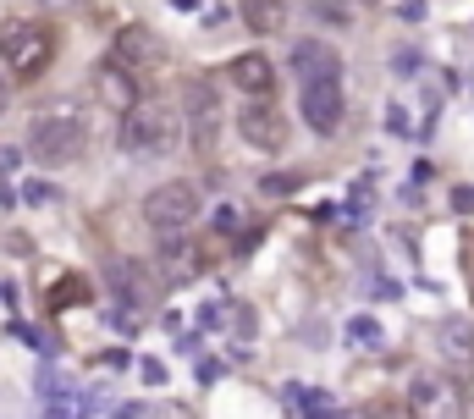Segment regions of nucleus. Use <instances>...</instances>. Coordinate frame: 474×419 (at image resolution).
I'll return each mask as SVG.
<instances>
[{
	"mask_svg": "<svg viewBox=\"0 0 474 419\" xmlns=\"http://www.w3.org/2000/svg\"><path fill=\"white\" fill-rule=\"evenodd\" d=\"M177 347H182V354H198V347H205V336H198V331H182V342H177Z\"/></svg>",
	"mask_w": 474,
	"mask_h": 419,
	"instance_id": "nucleus-28",
	"label": "nucleus"
},
{
	"mask_svg": "<svg viewBox=\"0 0 474 419\" xmlns=\"http://www.w3.org/2000/svg\"><path fill=\"white\" fill-rule=\"evenodd\" d=\"M139 375H144L150 386H166V365H160V359H144V365H139Z\"/></svg>",
	"mask_w": 474,
	"mask_h": 419,
	"instance_id": "nucleus-27",
	"label": "nucleus"
},
{
	"mask_svg": "<svg viewBox=\"0 0 474 419\" xmlns=\"http://www.w3.org/2000/svg\"><path fill=\"white\" fill-rule=\"evenodd\" d=\"M28 150L39 166H73L89 150V122L78 111H44L28 127Z\"/></svg>",
	"mask_w": 474,
	"mask_h": 419,
	"instance_id": "nucleus-2",
	"label": "nucleus"
},
{
	"mask_svg": "<svg viewBox=\"0 0 474 419\" xmlns=\"http://www.w3.org/2000/svg\"><path fill=\"white\" fill-rule=\"evenodd\" d=\"M436 336H441L436 347H441V359H447L452 381H458V375L469 381V375H474V326H469V320H447Z\"/></svg>",
	"mask_w": 474,
	"mask_h": 419,
	"instance_id": "nucleus-14",
	"label": "nucleus"
},
{
	"mask_svg": "<svg viewBox=\"0 0 474 419\" xmlns=\"http://www.w3.org/2000/svg\"><path fill=\"white\" fill-rule=\"evenodd\" d=\"M282 397H287V403H293L304 419H320V414L331 408V397H325V392H314L309 381H287V386H282Z\"/></svg>",
	"mask_w": 474,
	"mask_h": 419,
	"instance_id": "nucleus-17",
	"label": "nucleus"
},
{
	"mask_svg": "<svg viewBox=\"0 0 474 419\" xmlns=\"http://www.w3.org/2000/svg\"><path fill=\"white\" fill-rule=\"evenodd\" d=\"M198 210H205V199H198L193 182H160V188H150V199H144V221H150L155 232H182V227H193Z\"/></svg>",
	"mask_w": 474,
	"mask_h": 419,
	"instance_id": "nucleus-4",
	"label": "nucleus"
},
{
	"mask_svg": "<svg viewBox=\"0 0 474 419\" xmlns=\"http://www.w3.org/2000/svg\"><path fill=\"white\" fill-rule=\"evenodd\" d=\"M386 127L392 132H414V122H409V111H402V105H386Z\"/></svg>",
	"mask_w": 474,
	"mask_h": 419,
	"instance_id": "nucleus-24",
	"label": "nucleus"
},
{
	"mask_svg": "<svg viewBox=\"0 0 474 419\" xmlns=\"http://www.w3.org/2000/svg\"><path fill=\"white\" fill-rule=\"evenodd\" d=\"M0 105H6V78H0Z\"/></svg>",
	"mask_w": 474,
	"mask_h": 419,
	"instance_id": "nucleus-31",
	"label": "nucleus"
},
{
	"mask_svg": "<svg viewBox=\"0 0 474 419\" xmlns=\"http://www.w3.org/2000/svg\"><path fill=\"white\" fill-rule=\"evenodd\" d=\"M293 188H298V171H287V177H282V171L265 177V193H293Z\"/></svg>",
	"mask_w": 474,
	"mask_h": 419,
	"instance_id": "nucleus-25",
	"label": "nucleus"
},
{
	"mask_svg": "<svg viewBox=\"0 0 474 419\" xmlns=\"http://www.w3.org/2000/svg\"><path fill=\"white\" fill-rule=\"evenodd\" d=\"M155 270L166 276L171 287H188L198 270H205V259H198V243H188L182 232H160V248H155Z\"/></svg>",
	"mask_w": 474,
	"mask_h": 419,
	"instance_id": "nucleus-9",
	"label": "nucleus"
},
{
	"mask_svg": "<svg viewBox=\"0 0 474 419\" xmlns=\"http://www.w3.org/2000/svg\"><path fill=\"white\" fill-rule=\"evenodd\" d=\"M237 17H243L248 34H282L287 6H282V0H237Z\"/></svg>",
	"mask_w": 474,
	"mask_h": 419,
	"instance_id": "nucleus-16",
	"label": "nucleus"
},
{
	"mask_svg": "<svg viewBox=\"0 0 474 419\" xmlns=\"http://www.w3.org/2000/svg\"><path fill=\"white\" fill-rule=\"evenodd\" d=\"M116 419H188L182 403H121Z\"/></svg>",
	"mask_w": 474,
	"mask_h": 419,
	"instance_id": "nucleus-20",
	"label": "nucleus"
},
{
	"mask_svg": "<svg viewBox=\"0 0 474 419\" xmlns=\"http://www.w3.org/2000/svg\"><path fill=\"white\" fill-rule=\"evenodd\" d=\"M409 408H414V419H463V386L452 375H414Z\"/></svg>",
	"mask_w": 474,
	"mask_h": 419,
	"instance_id": "nucleus-7",
	"label": "nucleus"
},
{
	"mask_svg": "<svg viewBox=\"0 0 474 419\" xmlns=\"http://www.w3.org/2000/svg\"><path fill=\"white\" fill-rule=\"evenodd\" d=\"M182 116L171 111V105H160V100H139L127 116H121V144H127V155H139V161H171L177 150H182Z\"/></svg>",
	"mask_w": 474,
	"mask_h": 419,
	"instance_id": "nucleus-1",
	"label": "nucleus"
},
{
	"mask_svg": "<svg viewBox=\"0 0 474 419\" xmlns=\"http://www.w3.org/2000/svg\"><path fill=\"white\" fill-rule=\"evenodd\" d=\"M105 287H111V298L121 304V315H139V309H150V298H155L150 265H144V259H127V254L105 259Z\"/></svg>",
	"mask_w": 474,
	"mask_h": 419,
	"instance_id": "nucleus-6",
	"label": "nucleus"
},
{
	"mask_svg": "<svg viewBox=\"0 0 474 419\" xmlns=\"http://www.w3.org/2000/svg\"><path fill=\"white\" fill-rule=\"evenodd\" d=\"M50 61H55V34L44 23H6L0 28V66L17 83H34Z\"/></svg>",
	"mask_w": 474,
	"mask_h": 419,
	"instance_id": "nucleus-3",
	"label": "nucleus"
},
{
	"mask_svg": "<svg viewBox=\"0 0 474 419\" xmlns=\"http://www.w3.org/2000/svg\"><path fill=\"white\" fill-rule=\"evenodd\" d=\"M320 419H359V414H336V408H325V414H320Z\"/></svg>",
	"mask_w": 474,
	"mask_h": 419,
	"instance_id": "nucleus-30",
	"label": "nucleus"
},
{
	"mask_svg": "<svg viewBox=\"0 0 474 419\" xmlns=\"http://www.w3.org/2000/svg\"><path fill=\"white\" fill-rule=\"evenodd\" d=\"M304 122L325 138L343 127V78H309L304 83Z\"/></svg>",
	"mask_w": 474,
	"mask_h": 419,
	"instance_id": "nucleus-8",
	"label": "nucleus"
},
{
	"mask_svg": "<svg viewBox=\"0 0 474 419\" xmlns=\"http://www.w3.org/2000/svg\"><path fill=\"white\" fill-rule=\"evenodd\" d=\"M94 94H100L116 116H127L132 105H139V78L121 73L116 61H100V66H94Z\"/></svg>",
	"mask_w": 474,
	"mask_h": 419,
	"instance_id": "nucleus-13",
	"label": "nucleus"
},
{
	"mask_svg": "<svg viewBox=\"0 0 474 419\" xmlns=\"http://www.w3.org/2000/svg\"><path fill=\"white\" fill-rule=\"evenodd\" d=\"M227 122V105H221V83L216 78H188L182 89V127H193V144H216V132Z\"/></svg>",
	"mask_w": 474,
	"mask_h": 419,
	"instance_id": "nucleus-5",
	"label": "nucleus"
},
{
	"mask_svg": "<svg viewBox=\"0 0 474 419\" xmlns=\"http://www.w3.org/2000/svg\"><path fill=\"white\" fill-rule=\"evenodd\" d=\"M78 304H89V282H83V276L50 282V309H78Z\"/></svg>",
	"mask_w": 474,
	"mask_h": 419,
	"instance_id": "nucleus-19",
	"label": "nucleus"
},
{
	"mask_svg": "<svg viewBox=\"0 0 474 419\" xmlns=\"http://www.w3.org/2000/svg\"><path fill=\"white\" fill-rule=\"evenodd\" d=\"M287 66H293L298 83H309V78H343V55H336L325 39H298L293 55H287Z\"/></svg>",
	"mask_w": 474,
	"mask_h": 419,
	"instance_id": "nucleus-11",
	"label": "nucleus"
},
{
	"mask_svg": "<svg viewBox=\"0 0 474 419\" xmlns=\"http://www.w3.org/2000/svg\"><path fill=\"white\" fill-rule=\"evenodd\" d=\"M392 66H397V73H420L425 61H420V50H397V55H392Z\"/></svg>",
	"mask_w": 474,
	"mask_h": 419,
	"instance_id": "nucleus-26",
	"label": "nucleus"
},
{
	"mask_svg": "<svg viewBox=\"0 0 474 419\" xmlns=\"http://www.w3.org/2000/svg\"><path fill=\"white\" fill-rule=\"evenodd\" d=\"M83 408H89V403H73V397H55V392H50L44 419H83Z\"/></svg>",
	"mask_w": 474,
	"mask_h": 419,
	"instance_id": "nucleus-21",
	"label": "nucleus"
},
{
	"mask_svg": "<svg viewBox=\"0 0 474 419\" xmlns=\"http://www.w3.org/2000/svg\"><path fill=\"white\" fill-rule=\"evenodd\" d=\"M237 132L248 138L254 150H282V144H287V122H282V111H270L265 100H254L248 111H237Z\"/></svg>",
	"mask_w": 474,
	"mask_h": 419,
	"instance_id": "nucleus-10",
	"label": "nucleus"
},
{
	"mask_svg": "<svg viewBox=\"0 0 474 419\" xmlns=\"http://www.w3.org/2000/svg\"><path fill=\"white\" fill-rule=\"evenodd\" d=\"M34 6H78V0H34Z\"/></svg>",
	"mask_w": 474,
	"mask_h": 419,
	"instance_id": "nucleus-29",
	"label": "nucleus"
},
{
	"mask_svg": "<svg viewBox=\"0 0 474 419\" xmlns=\"http://www.w3.org/2000/svg\"><path fill=\"white\" fill-rule=\"evenodd\" d=\"M23 199L28 204H55V188L50 182H23Z\"/></svg>",
	"mask_w": 474,
	"mask_h": 419,
	"instance_id": "nucleus-23",
	"label": "nucleus"
},
{
	"mask_svg": "<svg viewBox=\"0 0 474 419\" xmlns=\"http://www.w3.org/2000/svg\"><path fill=\"white\" fill-rule=\"evenodd\" d=\"M160 55V44H155V34L150 28H139V23H127L116 39H111V61L121 66V73H144V66Z\"/></svg>",
	"mask_w": 474,
	"mask_h": 419,
	"instance_id": "nucleus-12",
	"label": "nucleus"
},
{
	"mask_svg": "<svg viewBox=\"0 0 474 419\" xmlns=\"http://www.w3.org/2000/svg\"><path fill=\"white\" fill-rule=\"evenodd\" d=\"M237 227H243V210H237V204H216V232H227V238H232Z\"/></svg>",
	"mask_w": 474,
	"mask_h": 419,
	"instance_id": "nucleus-22",
	"label": "nucleus"
},
{
	"mask_svg": "<svg viewBox=\"0 0 474 419\" xmlns=\"http://www.w3.org/2000/svg\"><path fill=\"white\" fill-rule=\"evenodd\" d=\"M348 342L364 347V354H381V347H386V331H381L375 315H353V320H348Z\"/></svg>",
	"mask_w": 474,
	"mask_h": 419,
	"instance_id": "nucleus-18",
	"label": "nucleus"
},
{
	"mask_svg": "<svg viewBox=\"0 0 474 419\" xmlns=\"http://www.w3.org/2000/svg\"><path fill=\"white\" fill-rule=\"evenodd\" d=\"M227 78H232L237 94H248V100H270V89H276V66H270L265 55H237V61L227 66Z\"/></svg>",
	"mask_w": 474,
	"mask_h": 419,
	"instance_id": "nucleus-15",
	"label": "nucleus"
}]
</instances>
